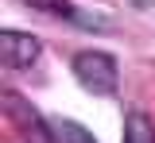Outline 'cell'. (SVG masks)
Wrapping results in <instances>:
<instances>
[{
	"mask_svg": "<svg viewBox=\"0 0 155 143\" xmlns=\"http://www.w3.org/2000/svg\"><path fill=\"white\" fill-rule=\"evenodd\" d=\"M4 108L12 112V124H16L23 135H35V139L51 143V132H47V116H39L31 104L23 101V97H16V93H4Z\"/></svg>",
	"mask_w": 155,
	"mask_h": 143,
	"instance_id": "obj_3",
	"label": "cell"
},
{
	"mask_svg": "<svg viewBox=\"0 0 155 143\" xmlns=\"http://www.w3.org/2000/svg\"><path fill=\"white\" fill-rule=\"evenodd\" d=\"M124 143H155V124L143 108H128L124 112Z\"/></svg>",
	"mask_w": 155,
	"mask_h": 143,
	"instance_id": "obj_5",
	"label": "cell"
},
{
	"mask_svg": "<svg viewBox=\"0 0 155 143\" xmlns=\"http://www.w3.org/2000/svg\"><path fill=\"white\" fill-rule=\"evenodd\" d=\"M47 132H51V143H97L89 128H81L78 120H66V116H47Z\"/></svg>",
	"mask_w": 155,
	"mask_h": 143,
	"instance_id": "obj_4",
	"label": "cell"
},
{
	"mask_svg": "<svg viewBox=\"0 0 155 143\" xmlns=\"http://www.w3.org/2000/svg\"><path fill=\"white\" fill-rule=\"evenodd\" d=\"M70 70H74L78 85H85V89L97 93V97H113L116 85H120L116 58H113V54H105V50H78L74 62H70Z\"/></svg>",
	"mask_w": 155,
	"mask_h": 143,
	"instance_id": "obj_1",
	"label": "cell"
},
{
	"mask_svg": "<svg viewBox=\"0 0 155 143\" xmlns=\"http://www.w3.org/2000/svg\"><path fill=\"white\" fill-rule=\"evenodd\" d=\"M39 54H43V43L31 31H16V27L0 31V62L8 70H27L39 62Z\"/></svg>",
	"mask_w": 155,
	"mask_h": 143,
	"instance_id": "obj_2",
	"label": "cell"
}]
</instances>
